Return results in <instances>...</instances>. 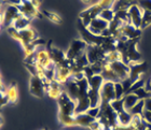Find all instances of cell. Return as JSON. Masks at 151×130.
Masks as SVG:
<instances>
[{"label":"cell","instance_id":"16","mask_svg":"<svg viewBox=\"0 0 151 130\" xmlns=\"http://www.w3.org/2000/svg\"><path fill=\"white\" fill-rule=\"evenodd\" d=\"M122 33L125 36L127 39L133 40V39L140 38L142 33V30L139 28H136L135 26L132 25V24H125L122 28Z\"/></svg>","mask_w":151,"mask_h":130},{"label":"cell","instance_id":"23","mask_svg":"<svg viewBox=\"0 0 151 130\" xmlns=\"http://www.w3.org/2000/svg\"><path fill=\"white\" fill-rule=\"evenodd\" d=\"M132 116L133 115L129 113V111H124L118 113V121H119V126H123V127H127L131 125L132 121Z\"/></svg>","mask_w":151,"mask_h":130},{"label":"cell","instance_id":"27","mask_svg":"<svg viewBox=\"0 0 151 130\" xmlns=\"http://www.w3.org/2000/svg\"><path fill=\"white\" fill-rule=\"evenodd\" d=\"M144 111H145V100H139L129 112L132 115H142V116Z\"/></svg>","mask_w":151,"mask_h":130},{"label":"cell","instance_id":"17","mask_svg":"<svg viewBox=\"0 0 151 130\" xmlns=\"http://www.w3.org/2000/svg\"><path fill=\"white\" fill-rule=\"evenodd\" d=\"M75 121H76V126L88 128L93 121H96V118L91 117L86 113H80V114H75Z\"/></svg>","mask_w":151,"mask_h":130},{"label":"cell","instance_id":"28","mask_svg":"<svg viewBox=\"0 0 151 130\" xmlns=\"http://www.w3.org/2000/svg\"><path fill=\"white\" fill-rule=\"evenodd\" d=\"M114 16H116V13L113 12L112 9H106L101 11L98 17H101V19L106 21L107 23H111L114 18Z\"/></svg>","mask_w":151,"mask_h":130},{"label":"cell","instance_id":"35","mask_svg":"<svg viewBox=\"0 0 151 130\" xmlns=\"http://www.w3.org/2000/svg\"><path fill=\"white\" fill-rule=\"evenodd\" d=\"M145 84H146L145 80H142V79L138 80V81H136V82L133 83L132 86H131V88L129 89V92H126L125 95H129V94H133V92H135V90H137V89L142 88V87H145Z\"/></svg>","mask_w":151,"mask_h":130},{"label":"cell","instance_id":"46","mask_svg":"<svg viewBox=\"0 0 151 130\" xmlns=\"http://www.w3.org/2000/svg\"><path fill=\"white\" fill-rule=\"evenodd\" d=\"M82 1H83L84 3H90V2H91V0H82Z\"/></svg>","mask_w":151,"mask_h":130},{"label":"cell","instance_id":"22","mask_svg":"<svg viewBox=\"0 0 151 130\" xmlns=\"http://www.w3.org/2000/svg\"><path fill=\"white\" fill-rule=\"evenodd\" d=\"M88 85H90V88L94 89V90H101V86L105 83L104 77L101 75V74H96V75H93L92 77L88 79Z\"/></svg>","mask_w":151,"mask_h":130},{"label":"cell","instance_id":"11","mask_svg":"<svg viewBox=\"0 0 151 130\" xmlns=\"http://www.w3.org/2000/svg\"><path fill=\"white\" fill-rule=\"evenodd\" d=\"M109 66L114 71L116 76L119 77L120 82L123 81V80L127 79L129 76V66L125 65L122 61H113V63L109 64Z\"/></svg>","mask_w":151,"mask_h":130},{"label":"cell","instance_id":"25","mask_svg":"<svg viewBox=\"0 0 151 130\" xmlns=\"http://www.w3.org/2000/svg\"><path fill=\"white\" fill-rule=\"evenodd\" d=\"M136 2L137 1L129 2V1H125V0H116V2H114V4L112 6V10L114 13L119 12V11H123V10H129L131 8V6Z\"/></svg>","mask_w":151,"mask_h":130},{"label":"cell","instance_id":"1","mask_svg":"<svg viewBox=\"0 0 151 130\" xmlns=\"http://www.w3.org/2000/svg\"><path fill=\"white\" fill-rule=\"evenodd\" d=\"M58 104V115L63 116H75L76 101L70 98L65 90L62 95L56 99Z\"/></svg>","mask_w":151,"mask_h":130},{"label":"cell","instance_id":"49","mask_svg":"<svg viewBox=\"0 0 151 130\" xmlns=\"http://www.w3.org/2000/svg\"><path fill=\"white\" fill-rule=\"evenodd\" d=\"M125 1H129V2H134V1H136V0H125Z\"/></svg>","mask_w":151,"mask_h":130},{"label":"cell","instance_id":"41","mask_svg":"<svg viewBox=\"0 0 151 130\" xmlns=\"http://www.w3.org/2000/svg\"><path fill=\"white\" fill-rule=\"evenodd\" d=\"M142 118H144L148 124H151V112L145 110L144 113H142Z\"/></svg>","mask_w":151,"mask_h":130},{"label":"cell","instance_id":"45","mask_svg":"<svg viewBox=\"0 0 151 130\" xmlns=\"http://www.w3.org/2000/svg\"><path fill=\"white\" fill-rule=\"evenodd\" d=\"M145 88H146V90H147V92H151V86L149 85L148 83H147V84H146V85H145Z\"/></svg>","mask_w":151,"mask_h":130},{"label":"cell","instance_id":"40","mask_svg":"<svg viewBox=\"0 0 151 130\" xmlns=\"http://www.w3.org/2000/svg\"><path fill=\"white\" fill-rule=\"evenodd\" d=\"M83 73H84V75L86 79H90V77H92V76L94 75V73H93V71H92L90 65H88V67H85L84 69H83Z\"/></svg>","mask_w":151,"mask_h":130},{"label":"cell","instance_id":"13","mask_svg":"<svg viewBox=\"0 0 151 130\" xmlns=\"http://www.w3.org/2000/svg\"><path fill=\"white\" fill-rule=\"evenodd\" d=\"M73 75V71L65 66H55L54 80L60 84H65Z\"/></svg>","mask_w":151,"mask_h":130},{"label":"cell","instance_id":"29","mask_svg":"<svg viewBox=\"0 0 151 130\" xmlns=\"http://www.w3.org/2000/svg\"><path fill=\"white\" fill-rule=\"evenodd\" d=\"M104 61L106 64H110V63H113V61H122V55H121V53L119 51H114L112 53L107 54Z\"/></svg>","mask_w":151,"mask_h":130},{"label":"cell","instance_id":"3","mask_svg":"<svg viewBox=\"0 0 151 130\" xmlns=\"http://www.w3.org/2000/svg\"><path fill=\"white\" fill-rule=\"evenodd\" d=\"M86 48H88L86 42H84L82 39H76L70 43L69 48L66 52V58H68L70 60H75L76 58L79 57L80 55L85 53Z\"/></svg>","mask_w":151,"mask_h":130},{"label":"cell","instance_id":"48","mask_svg":"<svg viewBox=\"0 0 151 130\" xmlns=\"http://www.w3.org/2000/svg\"><path fill=\"white\" fill-rule=\"evenodd\" d=\"M147 83H148L149 85H150V86H151V77H150V79H149V80H148V82H147Z\"/></svg>","mask_w":151,"mask_h":130},{"label":"cell","instance_id":"36","mask_svg":"<svg viewBox=\"0 0 151 130\" xmlns=\"http://www.w3.org/2000/svg\"><path fill=\"white\" fill-rule=\"evenodd\" d=\"M114 2H116V0H99L98 4L103 8V10H106V9H112Z\"/></svg>","mask_w":151,"mask_h":130},{"label":"cell","instance_id":"44","mask_svg":"<svg viewBox=\"0 0 151 130\" xmlns=\"http://www.w3.org/2000/svg\"><path fill=\"white\" fill-rule=\"evenodd\" d=\"M113 130H134L131 126H127V127H123V126H118V127L113 128Z\"/></svg>","mask_w":151,"mask_h":130},{"label":"cell","instance_id":"8","mask_svg":"<svg viewBox=\"0 0 151 130\" xmlns=\"http://www.w3.org/2000/svg\"><path fill=\"white\" fill-rule=\"evenodd\" d=\"M148 70V64L146 61H140L136 64L129 65V79L132 80V82H136L140 80V75L147 72Z\"/></svg>","mask_w":151,"mask_h":130},{"label":"cell","instance_id":"32","mask_svg":"<svg viewBox=\"0 0 151 130\" xmlns=\"http://www.w3.org/2000/svg\"><path fill=\"white\" fill-rule=\"evenodd\" d=\"M110 105L112 107V109L116 113H120V112H122L125 110V109H124V100H123V98L119 99V100L114 99L113 101L110 102Z\"/></svg>","mask_w":151,"mask_h":130},{"label":"cell","instance_id":"6","mask_svg":"<svg viewBox=\"0 0 151 130\" xmlns=\"http://www.w3.org/2000/svg\"><path fill=\"white\" fill-rule=\"evenodd\" d=\"M19 14H21V12H19L17 6L8 3L4 6V11H3V25L6 26V28L10 27Z\"/></svg>","mask_w":151,"mask_h":130},{"label":"cell","instance_id":"42","mask_svg":"<svg viewBox=\"0 0 151 130\" xmlns=\"http://www.w3.org/2000/svg\"><path fill=\"white\" fill-rule=\"evenodd\" d=\"M90 129L91 130H99V128H101V124H99V121L96 119V121H94L93 123L91 124V126H90Z\"/></svg>","mask_w":151,"mask_h":130},{"label":"cell","instance_id":"14","mask_svg":"<svg viewBox=\"0 0 151 130\" xmlns=\"http://www.w3.org/2000/svg\"><path fill=\"white\" fill-rule=\"evenodd\" d=\"M109 23L106 21L101 19V17H96L91 22V24L88 26V29L95 36H101V32L104 31L105 29L108 28Z\"/></svg>","mask_w":151,"mask_h":130},{"label":"cell","instance_id":"19","mask_svg":"<svg viewBox=\"0 0 151 130\" xmlns=\"http://www.w3.org/2000/svg\"><path fill=\"white\" fill-rule=\"evenodd\" d=\"M76 110L75 114H80V113H86L88 110L91 108V102L88 97H84V98H80L76 102Z\"/></svg>","mask_w":151,"mask_h":130},{"label":"cell","instance_id":"47","mask_svg":"<svg viewBox=\"0 0 151 130\" xmlns=\"http://www.w3.org/2000/svg\"><path fill=\"white\" fill-rule=\"evenodd\" d=\"M147 130H151V124H148V126H147Z\"/></svg>","mask_w":151,"mask_h":130},{"label":"cell","instance_id":"4","mask_svg":"<svg viewBox=\"0 0 151 130\" xmlns=\"http://www.w3.org/2000/svg\"><path fill=\"white\" fill-rule=\"evenodd\" d=\"M85 53H86L90 65H93L97 61L105 60V58L107 56L106 52L103 50L101 45H88Z\"/></svg>","mask_w":151,"mask_h":130},{"label":"cell","instance_id":"21","mask_svg":"<svg viewBox=\"0 0 151 130\" xmlns=\"http://www.w3.org/2000/svg\"><path fill=\"white\" fill-rule=\"evenodd\" d=\"M6 96H8V99H9V103H16L17 102V99H19V90H17V86H16V83L13 82L11 83V85L6 88Z\"/></svg>","mask_w":151,"mask_h":130},{"label":"cell","instance_id":"31","mask_svg":"<svg viewBox=\"0 0 151 130\" xmlns=\"http://www.w3.org/2000/svg\"><path fill=\"white\" fill-rule=\"evenodd\" d=\"M116 17L121 19L124 24H131V16H129V10H123L116 13Z\"/></svg>","mask_w":151,"mask_h":130},{"label":"cell","instance_id":"37","mask_svg":"<svg viewBox=\"0 0 151 130\" xmlns=\"http://www.w3.org/2000/svg\"><path fill=\"white\" fill-rule=\"evenodd\" d=\"M137 3L142 10H147L151 12V0H138Z\"/></svg>","mask_w":151,"mask_h":130},{"label":"cell","instance_id":"30","mask_svg":"<svg viewBox=\"0 0 151 130\" xmlns=\"http://www.w3.org/2000/svg\"><path fill=\"white\" fill-rule=\"evenodd\" d=\"M149 25H151V12L144 10L142 12V24H140V29L144 30L145 28H147Z\"/></svg>","mask_w":151,"mask_h":130},{"label":"cell","instance_id":"20","mask_svg":"<svg viewBox=\"0 0 151 130\" xmlns=\"http://www.w3.org/2000/svg\"><path fill=\"white\" fill-rule=\"evenodd\" d=\"M101 75L104 77L105 81H109V82H113V83L120 82L119 77L116 76V74L114 73V71L110 68L109 64H106L104 66V69H103V71H101Z\"/></svg>","mask_w":151,"mask_h":130},{"label":"cell","instance_id":"33","mask_svg":"<svg viewBox=\"0 0 151 130\" xmlns=\"http://www.w3.org/2000/svg\"><path fill=\"white\" fill-rule=\"evenodd\" d=\"M133 94L137 96L139 100H146V99H148L151 97V92H147L145 87H142V88L137 89V90H135Z\"/></svg>","mask_w":151,"mask_h":130},{"label":"cell","instance_id":"24","mask_svg":"<svg viewBox=\"0 0 151 130\" xmlns=\"http://www.w3.org/2000/svg\"><path fill=\"white\" fill-rule=\"evenodd\" d=\"M123 100H124V109H125L126 111H129V110L139 101L138 97L136 95H134V94L125 95L123 97Z\"/></svg>","mask_w":151,"mask_h":130},{"label":"cell","instance_id":"50","mask_svg":"<svg viewBox=\"0 0 151 130\" xmlns=\"http://www.w3.org/2000/svg\"><path fill=\"white\" fill-rule=\"evenodd\" d=\"M43 130H47V129H43Z\"/></svg>","mask_w":151,"mask_h":130},{"label":"cell","instance_id":"9","mask_svg":"<svg viewBox=\"0 0 151 130\" xmlns=\"http://www.w3.org/2000/svg\"><path fill=\"white\" fill-rule=\"evenodd\" d=\"M101 102H108L110 103L116 99V94H114V83L105 81L101 88Z\"/></svg>","mask_w":151,"mask_h":130},{"label":"cell","instance_id":"38","mask_svg":"<svg viewBox=\"0 0 151 130\" xmlns=\"http://www.w3.org/2000/svg\"><path fill=\"white\" fill-rule=\"evenodd\" d=\"M121 84H122L123 86V89H124V92H129V89L131 88V86H132L133 82H132V80L129 79V77H127V79L125 80H123V81H121ZM125 96V95H124Z\"/></svg>","mask_w":151,"mask_h":130},{"label":"cell","instance_id":"26","mask_svg":"<svg viewBox=\"0 0 151 130\" xmlns=\"http://www.w3.org/2000/svg\"><path fill=\"white\" fill-rule=\"evenodd\" d=\"M42 14H43V16H45L49 21H51L52 23H54V24H62L63 23V18L60 17L58 14H56V13L54 12H49V11H42Z\"/></svg>","mask_w":151,"mask_h":130},{"label":"cell","instance_id":"15","mask_svg":"<svg viewBox=\"0 0 151 130\" xmlns=\"http://www.w3.org/2000/svg\"><path fill=\"white\" fill-rule=\"evenodd\" d=\"M64 89H65V92L68 94V96H69L70 98L77 102V100L79 99V95H80L78 83L76 82V81H73V79H69L64 84Z\"/></svg>","mask_w":151,"mask_h":130},{"label":"cell","instance_id":"5","mask_svg":"<svg viewBox=\"0 0 151 130\" xmlns=\"http://www.w3.org/2000/svg\"><path fill=\"white\" fill-rule=\"evenodd\" d=\"M37 39H39V35H38L37 30L29 26L28 28L23 29V30L19 31V38H17L16 41H19L22 44V48H23V46L28 45L32 42L36 41Z\"/></svg>","mask_w":151,"mask_h":130},{"label":"cell","instance_id":"34","mask_svg":"<svg viewBox=\"0 0 151 130\" xmlns=\"http://www.w3.org/2000/svg\"><path fill=\"white\" fill-rule=\"evenodd\" d=\"M114 94H116V99L119 100V99H122L125 95L124 92V89H123V86L121 84V82H116L114 83Z\"/></svg>","mask_w":151,"mask_h":130},{"label":"cell","instance_id":"12","mask_svg":"<svg viewBox=\"0 0 151 130\" xmlns=\"http://www.w3.org/2000/svg\"><path fill=\"white\" fill-rule=\"evenodd\" d=\"M142 12L144 10L138 6V3L136 2L131 6L129 9V16H131V24L134 25L136 28L140 29V24H142Z\"/></svg>","mask_w":151,"mask_h":130},{"label":"cell","instance_id":"2","mask_svg":"<svg viewBox=\"0 0 151 130\" xmlns=\"http://www.w3.org/2000/svg\"><path fill=\"white\" fill-rule=\"evenodd\" d=\"M77 26H78L79 32H80V35H81L82 40L84 42H86L88 45H101L104 43L105 37L93 35V33L88 29V27L83 25V23H82V21L80 18L78 19Z\"/></svg>","mask_w":151,"mask_h":130},{"label":"cell","instance_id":"10","mask_svg":"<svg viewBox=\"0 0 151 130\" xmlns=\"http://www.w3.org/2000/svg\"><path fill=\"white\" fill-rule=\"evenodd\" d=\"M35 59H36V66H39L45 70L54 64L53 61H52V59H51L49 52L47 50H39V48L35 52Z\"/></svg>","mask_w":151,"mask_h":130},{"label":"cell","instance_id":"39","mask_svg":"<svg viewBox=\"0 0 151 130\" xmlns=\"http://www.w3.org/2000/svg\"><path fill=\"white\" fill-rule=\"evenodd\" d=\"M86 114L90 115L91 117L93 118H97L98 114H99V107H96V108H90L86 112Z\"/></svg>","mask_w":151,"mask_h":130},{"label":"cell","instance_id":"43","mask_svg":"<svg viewBox=\"0 0 151 130\" xmlns=\"http://www.w3.org/2000/svg\"><path fill=\"white\" fill-rule=\"evenodd\" d=\"M145 110L151 112V97L145 100Z\"/></svg>","mask_w":151,"mask_h":130},{"label":"cell","instance_id":"7","mask_svg":"<svg viewBox=\"0 0 151 130\" xmlns=\"http://www.w3.org/2000/svg\"><path fill=\"white\" fill-rule=\"evenodd\" d=\"M29 92L32 96L37 98H43L45 94V87H44L43 81L37 76H32L29 82Z\"/></svg>","mask_w":151,"mask_h":130},{"label":"cell","instance_id":"18","mask_svg":"<svg viewBox=\"0 0 151 130\" xmlns=\"http://www.w3.org/2000/svg\"><path fill=\"white\" fill-rule=\"evenodd\" d=\"M30 21H32V19L28 18V17H26L25 15H23L22 13H21V14L16 17L15 21L13 22V24L10 26V27H13V28H15L16 30L21 31V30H23V29L28 28L29 26H30Z\"/></svg>","mask_w":151,"mask_h":130}]
</instances>
